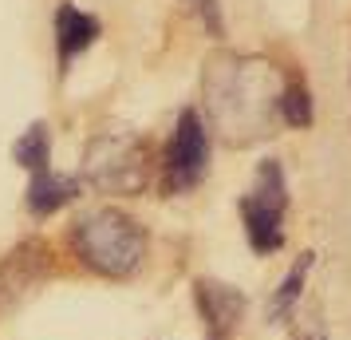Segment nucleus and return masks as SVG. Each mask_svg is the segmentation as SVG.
<instances>
[{
  "instance_id": "obj_5",
  "label": "nucleus",
  "mask_w": 351,
  "mask_h": 340,
  "mask_svg": "<svg viewBox=\"0 0 351 340\" xmlns=\"http://www.w3.org/2000/svg\"><path fill=\"white\" fill-rule=\"evenodd\" d=\"M206 170H209L206 123H202V115L193 111V107H186V111L178 115L166 150H162V190L186 194V190H193L197 182L206 179Z\"/></svg>"
},
{
  "instance_id": "obj_3",
  "label": "nucleus",
  "mask_w": 351,
  "mask_h": 340,
  "mask_svg": "<svg viewBox=\"0 0 351 340\" xmlns=\"http://www.w3.org/2000/svg\"><path fill=\"white\" fill-rule=\"evenodd\" d=\"M83 174L95 190L107 194H138L150 179V150L134 131H99L87 143Z\"/></svg>"
},
{
  "instance_id": "obj_6",
  "label": "nucleus",
  "mask_w": 351,
  "mask_h": 340,
  "mask_svg": "<svg viewBox=\"0 0 351 340\" xmlns=\"http://www.w3.org/2000/svg\"><path fill=\"white\" fill-rule=\"evenodd\" d=\"M51 277V249L44 238H28L0 261V321L12 317L28 297Z\"/></svg>"
},
{
  "instance_id": "obj_8",
  "label": "nucleus",
  "mask_w": 351,
  "mask_h": 340,
  "mask_svg": "<svg viewBox=\"0 0 351 340\" xmlns=\"http://www.w3.org/2000/svg\"><path fill=\"white\" fill-rule=\"evenodd\" d=\"M99 36H103V24H99L91 12H83L80 4L64 0V4L56 8V56H60V67H64V71L75 56H83V52L95 44Z\"/></svg>"
},
{
  "instance_id": "obj_2",
  "label": "nucleus",
  "mask_w": 351,
  "mask_h": 340,
  "mask_svg": "<svg viewBox=\"0 0 351 340\" xmlns=\"http://www.w3.org/2000/svg\"><path fill=\"white\" fill-rule=\"evenodd\" d=\"M150 238L138 218H130L119 206L83 214L71 226V253L80 258L83 269L107 277V281H127L143 269Z\"/></svg>"
},
{
  "instance_id": "obj_4",
  "label": "nucleus",
  "mask_w": 351,
  "mask_h": 340,
  "mask_svg": "<svg viewBox=\"0 0 351 340\" xmlns=\"http://www.w3.org/2000/svg\"><path fill=\"white\" fill-rule=\"evenodd\" d=\"M285 214H288V182L276 159L256 166L253 190L241 198V226L253 245V253L269 258L285 249Z\"/></svg>"
},
{
  "instance_id": "obj_14",
  "label": "nucleus",
  "mask_w": 351,
  "mask_h": 340,
  "mask_svg": "<svg viewBox=\"0 0 351 340\" xmlns=\"http://www.w3.org/2000/svg\"><path fill=\"white\" fill-rule=\"evenodd\" d=\"M190 4V12L202 24H206V32L213 36V40H221L225 36V12H221V0H186Z\"/></svg>"
},
{
  "instance_id": "obj_1",
  "label": "nucleus",
  "mask_w": 351,
  "mask_h": 340,
  "mask_svg": "<svg viewBox=\"0 0 351 340\" xmlns=\"http://www.w3.org/2000/svg\"><path fill=\"white\" fill-rule=\"evenodd\" d=\"M206 107L221 135L229 143L245 146L249 139L269 135L272 119H276V95L280 83L265 60H249V56H213L206 64Z\"/></svg>"
},
{
  "instance_id": "obj_12",
  "label": "nucleus",
  "mask_w": 351,
  "mask_h": 340,
  "mask_svg": "<svg viewBox=\"0 0 351 340\" xmlns=\"http://www.w3.org/2000/svg\"><path fill=\"white\" fill-rule=\"evenodd\" d=\"M12 159H16V166H24L28 174H44V170H51V131L48 123H32V127L20 135L16 143H12Z\"/></svg>"
},
{
  "instance_id": "obj_9",
  "label": "nucleus",
  "mask_w": 351,
  "mask_h": 340,
  "mask_svg": "<svg viewBox=\"0 0 351 340\" xmlns=\"http://www.w3.org/2000/svg\"><path fill=\"white\" fill-rule=\"evenodd\" d=\"M312 265H316V253H312V249H304L300 258L288 265V273L280 277V285H276V293H272V301H269V321L272 324H288V317L296 313V305L304 301V285H308Z\"/></svg>"
},
{
  "instance_id": "obj_13",
  "label": "nucleus",
  "mask_w": 351,
  "mask_h": 340,
  "mask_svg": "<svg viewBox=\"0 0 351 340\" xmlns=\"http://www.w3.org/2000/svg\"><path fill=\"white\" fill-rule=\"evenodd\" d=\"M288 332L292 340H328L324 305H296V313L288 317Z\"/></svg>"
},
{
  "instance_id": "obj_7",
  "label": "nucleus",
  "mask_w": 351,
  "mask_h": 340,
  "mask_svg": "<svg viewBox=\"0 0 351 340\" xmlns=\"http://www.w3.org/2000/svg\"><path fill=\"white\" fill-rule=\"evenodd\" d=\"M193 305H197V317H202V328H206L202 340H233L249 301L233 285L202 277V281H193Z\"/></svg>"
},
{
  "instance_id": "obj_11",
  "label": "nucleus",
  "mask_w": 351,
  "mask_h": 340,
  "mask_svg": "<svg viewBox=\"0 0 351 340\" xmlns=\"http://www.w3.org/2000/svg\"><path fill=\"white\" fill-rule=\"evenodd\" d=\"M276 115L285 119L288 127L308 131L312 119H316V107H312V91L300 76H285L280 80V95H276Z\"/></svg>"
},
{
  "instance_id": "obj_10",
  "label": "nucleus",
  "mask_w": 351,
  "mask_h": 340,
  "mask_svg": "<svg viewBox=\"0 0 351 340\" xmlns=\"http://www.w3.org/2000/svg\"><path fill=\"white\" fill-rule=\"evenodd\" d=\"M75 194H80V182L75 179H64L56 170H44V174H32V182H28V210L36 218H48V214L64 210Z\"/></svg>"
}]
</instances>
